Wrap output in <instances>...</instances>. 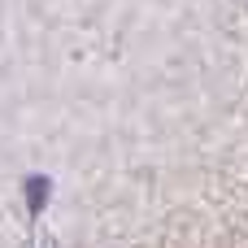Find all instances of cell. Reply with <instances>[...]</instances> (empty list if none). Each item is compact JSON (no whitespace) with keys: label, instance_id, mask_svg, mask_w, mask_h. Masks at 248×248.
I'll return each mask as SVG.
<instances>
[{"label":"cell","instance_id":"6da1fadb","mask_svg":"<svg viewBox=\"0 0 248 248\" xmlns=\"http://www.w3.org/2000/svg\"><path fill=\"white\" fill-rule=\"evenodd\" d=\"M48 192H52V183H48L44 174H31V179H26V209H31V218H39V214H44Z\"/></svg>","mask_w":248,"mask_h":248}]
</instances>
